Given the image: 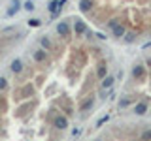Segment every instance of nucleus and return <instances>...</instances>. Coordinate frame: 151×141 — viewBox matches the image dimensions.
<instances>
[{
	"label": "nucleus",
	"instance_id": "1",
	"mask_svg": "<svg viewBox=\"0 0 151 141\" xmlns=\"http://www.w3.org/2000/svg\"><path fill=\"white\" fill-rule=\"evenodd\" d=\"M25 9H28V11H32V9H34V4H32L30 0H28V2H25Z\"/></svg>",
	"mask_w": 151,
	"mask_h": 141
},
{
	"label": "nucleus",
	"instance_id": "2",
	"mask_svg": "<svg viewBox=\"0 0 151 141\" xmlns=\"http://www.w3.org/2000/svg\"><path fill=\"white\" fill-rule=\"evenodd\" d=\"M28 25L30 26H40V19H32V21H28Z\"/></svg>",
	"mask_w": 151,
	"mask_h": 141
}]
</instances>
